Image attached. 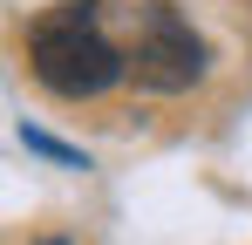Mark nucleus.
I'll list each match as a JSON object with an SVG mask.
<instances>
[{
    "label": "nucleus",
    "mask_w": 252,
    "mask_h": 245,
    "mask_svg": "<svg viewBox=\"0 0 252 245\" xmlns=\"http://www.w3.org/2000/svg\"><path fill=\"white\" fill-rule=\"evenodd\" d=\"M21 143H28V150H41V157H62V163H82V157H75V150H68V143H55V136H41V129H21Z\"/></svg>",
    "instance_id": "obj_3"
},
{
    "label": "nucleus",
    "mask_w": 252,
    "mask_h": 245,
    "mask_svg": "<svg viewBox=\"0 0 252 245\" xmlns=\"http://www.w3.org/2000/svg\"><path fill=\"white\" fill-rule=\"evenodd\" d=\"M28 68L48 95L95 102L102 89H116L129 75V48H116L102 34L95 0H62V7L34 14V28H28Z\"/></svg>",
    "instance_id": "obj_1"
},
{
    "label": "nucleus",
    "mask_w": 252,
    "mask_h": 245,
    "mask_svg": "<svg viewBox=\"0 0 252 245\" xmlns=\"http://www.w3.org/2000/svg\"><path fill=\"white\" fill-rule=\"evenodd\" d=\"M129 82L150 89V95H184L191 82H205V41L191 34V21L150 0L143 7V28L129 41Z\"/></svg>",
    "instance_id": "obj_2"
}]
</instances>
